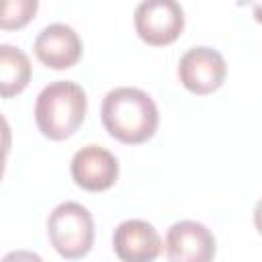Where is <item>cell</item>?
<instances>
[{"label": "cell", "mask_w": 262, "mask_h": 262, "mask_svg": "<svg viewBox=\"0 0 262 262\" xmlns=\"http://www.w3.org/2000/svg\"><path fill=\"white\" fill-rule=\"evenodd\" d=\"M237 4H239V6L250 4V6L254 8V18H256V23H262V0H237Z\"/></svg>", "instance_id": "7c38bea8"}, {"label": "cell", "mask_w": 262, "mask_h": 262, "mask_svg": "<svg viewBox=\"0 0 262 262\" xmlns=\"http://www.w3.org/2000/svg\"><path fill=\"white\" fill-rule=\"evenodd\" d=\"M141 41L154 47L174 43L184 29V10L178 0H141L133 14Z\"/></svg>", "instance_id": "277c9868"}, {"label": "cell", "mask_w": 262, "mask_h": 262, "mask_svg": "<svg viewBox=\"0 0 262 262\" xmlns=\"http://www.w3.org/2000/svg\"><path fill=\"white\" fill-rule=\"evenodd\" d=\"M37 8H39V0H2L0 27L4 31L23 29L33 20Z\"/></svg>", "instance_id": "8fae6325"}, {"label": "cell", "mask_w": 262, "mask_h": 262, "mask_svg": "<svg viewBox=\"0 0 262 262\" xmlns=\"http://www.w3.org/2000/svg\"><path fill=\"white\" fill-rule=\"evenodd\" d=\"M254 225H256V229H258V233L262 235V199L256 203V207H254Z\"/></svg>", "instance_id": "4fadbf2b"}, {"label": "cell", "mask_w": 262, "mask_h": 262, "mask_svg": "<svg viewBox=\"0 0 262 262\" xmlns=\"http://www.w3.org/2000/svg\"><path fill=\"white\" fill-rule=\"evenodd\" d=\"M100 117L111 137L131 145L151 139L160 123L154 98L133 86H119L106 92Z\"/></svg>", "instance_id": "6da1fadb"}, {"label": "cell", "mask_w": 262, "mask_h": 262, "mask_svg": "<svg viewBox=\"0 0 262 262\" xmlns=\"http://www.w3.org/2000/svg\"><path fill=\"white\" fill-rule=\"evenodd\" d=\"M31 80V61L27 53L12 45H0V90L10 98L27 88Z\"/></svg>", "instance_id": "30bf717a"}, {"label": "cell", "mask_w": 262, "mask_h": 262, "mask_svg": "<svg viewBox=\"0 0 262 262\" xmlns=\"http://www.w3.org/2000/svg\"><path fill=\"white\" fill-rule=\"evenodd\" d=\"M37 59L51 70H68L82 55V41L78 33L63 23L47 25L35 39Z\"/></svg>", "instance_id": "9c48e42d"}, {"label": "cell", "mask_w": 262, "mask_h": 262, "mask_svg": "<svg viewBox=\"0 0 262 262\" xmlns=\"http://www.w3.org/2000/svg\"><path fill=\"white\" fill-rule=\"evenodd\" d=\"M227 76L223 55L213 47H192L178 61V78L182 86L194 94L215 92Z\"/></svg>", "instance_id": "5b68a950"}, {"label": "cell", "mask_w": 262, "mask_h": 262, "mask_svg": "<svg viewBox=\"0 0 262 262\" xmlns=\"http://www.w3.org/2000/svg\"><path fill=\"white\" fill-rule=\"evenodd\" d=\"M70 172L74 182L90 192H100L111 188L119 178L117 158L102 145H84L72 158Z\"/></svg>", "instance_id": "8992f818"}, {"label": "cell", "mask_w": 262, "mask_h": 262, "mask_svg": "<svg viewBox=\"0 0 262 262\" xmlns=\"http://www.w3.org/2000/svg\"><path fill=\"white\" fill-rule=\"evenodd\" d=\"M113 250L123 262H151L162 252V239L151 223L127 219L113 233Z\"/></svg>", "instance_id": "ba28073f"}, {"label": "cell", "mask_w": 262, "mask_h": 262, "mask_svg": "<svg viewBox=\"0 0 262 262\" xmlns=\"http://www.w3.org/2000/svg\"><path fill=\"white\" fill-rule=\"evenodd\" d=\"M86 108L88 100L80 84L70 80H55L49 82L37 96L35 123L45 137L61 141L80 129L86 117Z\"/></svg>", "instance_id": "7a4b0ae2"}, {"label": "cell", "mask_w": 262, "mask_h": 262, "mask_svg": "<svg viewBox=\"0 0 262 262\" xmlns=\"http://www.w3.org/2000/svg\"><path fill=\"white\" fill-rule=\"evenodd\" d=\"M47 235L53 250L66 260L84 258L94 244V221L90 211L74 201L57 205L47 219Z\"/></svg>", "instance_id": "3957f363"}, {"label": "cell", "mask_w": 262, "mask_h": 262, "mask_svg": "<svg viewBox=\"0 0 262 262\" xmlns=\"http://www.w3.org/2000/svg\"><path fill=\"white\" fill-rule=\"evenodd\" d=\"M215 252V235L199 221H178L166 233V256L172 262H209Z\"/></svg>", "instance_id": "52a82bcc"}]
</instances>
